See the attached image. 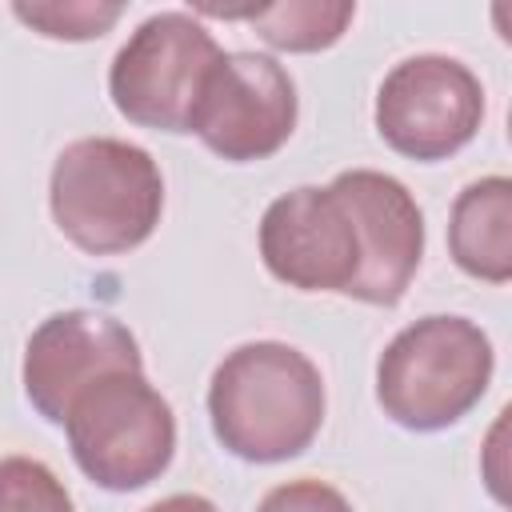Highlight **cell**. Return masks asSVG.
Masks as SVG:
<instances>
[{"label":"cell","instance_id":"4","mask_svg":"<svg viewBox=\"0 0 512 512\" xmlns=\"http://www.w3.org/2000/svg\"><path fill=\"white\" fill-rule=\"evenodd\" d=\"M64 432L80 472L108 492L152 484L176 452L172 404L144 372H108L76 392L64 412Z\"/></svg>","mask_w":512,"mask_h":512},{"label":"cell","instance_id":"3","mask_svg":"<svg viewBox=\"0 0 512 512\" xmlns=\"http://www.w3.org/2000/svg\"><path fill=\"white\" fill-rule=\"evenodd\" d=\"M496 352L468 316H424L400 328L376 364V400L408 432H440L468 416L492 384Z\"/></svg>","mask_w":512,"mask_h":512},{"label":"cell","instance_id":"12","mask_svg":"<svg viewBox=\"0 0 512 512\" xmlns=\"http://www.w3.org/2000/svg\"><path fill=\"white\" fill-rule=\"evenodd\" d=\"M352 16H356L352 0H288V4L248 8L244 20L260 32L264 44L280 52H320L344 36Z\"/></svg>","mask_w":512,"mask_h":512},{"label":"cell","instance_id":"5","mask_svg":"<svg viewBox=\"0 0 512 512\" xmlns=\"http://www.w3.org/2000/svg\"><path fill=\"white\" fill-rule=\"evenodd\" d=\"M216 36L192 12H156L124 40L108 68V92L124 120L156 132H188L200 88L220 60Z\"/></svg>","mask_w":512,"mask_h":512},{"label":"cell","instance_id":"8","mask_svg":"<svg viewBox=\"0 0 512 512\" xmlns=\"http://www.w3.org/2000/svg\"><path fill=\"white\" fill-rule=\"evenodd\" d=\"M264 268L300 292H344L360 276V232L348 204L328 188L304 184L276 196L260 216Z\"/></svg>","mask_w":512,"mask_h":512},{"label":"cell","instance_id":"16","mask_svg":"<svg viewBox=\"0 0 512 512\" xmlns=\"http://www.w3.org/2000/svg\"><path fill=\"white\" fill-rule=\"evenodd\" d=\"M144 512H220V508L200 492H176V496H164V500L148 504Z\"/></svg>","mask_w":512,"mask_h":512},{"label":"cell","instance_id":"13","mask_svg":"<svg viewBox=\"0 0 512 512\" xmlns=\"http://www.w3.org/2000/svg\"><path fill=\"white\" fill-rule=\"evenodd\" d=\"M0 512H76L60 476L32 456H0Z\"/></svg>","mask_w":512,"mask_h":512},{"label":"cell","instance_id":"2","mask_svg":"<svg viewBox=\"0 0 512 512\" xmlns=\"http://www.w3.org/2000/svg\"><path fill=\"white\" fill-rule=\"evenodd\" d=\"M56 228L88 256H116L144 244L164 212V176L156 160L116 136L72 140L48 180Z\"/></svg>","mask_w":512,"mask_h":512},{"label":"cell","instance_id":"14","mask_svg":"<svg viewBox=\"0 0 512 512\" xmlns=\"http://www.w3.org/2000/svg\"><path fill=\"white\" fill-rule=\"evenodd\" d=\"M16 20H24L28 28H36L40 36L52 40H92L104 36L120 16L124 4H92V0H56V4H12Z\"/></svg>","mask_w":512,"mask_h":512},{"label":"cell","instance_id":"9","mask_svg":"<svg viewBox=\"0 0 512 512\" xmlns=\"http://www.w3.org/2000/svg\"><path fill=\"white\" fill-rule=\"evenodd\" d=\"M108 372H144L136 336L108 312L68 308L48 316L24 348V396L48 420L64 424L68 404Z\"/></svg>","mask_w":512,"mask_h":512},{"label":"cell","instance_id":"11","mask_svg":"<svg viewBox=\"0 0 512 512\" xmlns=\"http://www.w3.org/2000/svg\"><path fill=\"white\" fill-rule=\"evenodd\" d=\"M452 260L488 284H508L512 276V180L480 176L472 180L448 216Z\"/></svg>","mask_w":512,"mask_h":512},{"label":"cell","instance_id":"7","mask_svg":"<svg viewBox=\"0 0 512 512\" xmlns=\"http://www.w3.org/2000/svg\"><path fill=\"white\" fill-rule=\"evenodd\" d=\"M296 108V84L280 60L260 52H220L200 88L188 132H196L216 156L248 164L284 148L296 128Z\"/></svg>","mask_w":512,"mask_h":512},{"label":"cell","instance_id":"15","mask_svg":"<svg viewBox=\"0 0 512 512\" xmlns=\"http://www.w3.org/2000/svg\"><path fill=\"white\" fill-rule=\"evenodd\" d=\"M256 512H352V504L344 500L340 488L324 480H288L264 492Z\"/></svg>","mask_w":512,"mask_h":512},{"label":"cell","instance_id":"1","mask_svg":"<svg viewBox=\"0 0 512 512\" xmlns=\"http://www.w3.org/2000/svg\"><path fill=\"white\" fill-rule=\"evenodd\" d=\"M208 420L216 440L248 464L292 460L324 424L320 368L284 340L240 344L212 372Z\"/></svg>","mask_w":512,"mask_h":512},{"label":"cell","instance_id":"6","mask_svg":"<svg viewBox=\"0 0 512 512\" xmlns=\"http://www.w3.org/2000/svg\"><path fill=\"white\" fill-rule=\"evenodd\" d=\"M484 120L480 76L456 56L420 52L400 60L376 92V132L408 160H444L460 152Z\"/></svg>","mask_w":512,"mask_h":512},{"label":"cell","instance_id":"10","mask_svg":"<svg viewBox=\"0 0 512 512\" xmlns=\"http://www.w3.org/2000/svg\"><path fill=\"white\" fill-rule=\"evenodd\" d=\"M332 192L348 204L360 232V276L348 288L352 300L392 308L404 300L420 256H424V216L412 192L376 168H352L332 180Z\"/></svg>","mask_w":512,"mask_h":512}]
</instances>
